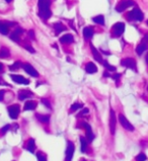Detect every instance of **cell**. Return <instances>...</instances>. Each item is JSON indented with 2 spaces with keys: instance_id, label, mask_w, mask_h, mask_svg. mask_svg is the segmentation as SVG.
I'll return each instance as SVG.
<instances>
[{
  "instance_id": "8",
  "label": "cell",
  "mask_w": 148,
  "mask_h": 161,
  "mask_svg": "<svg viewBox=\"0 0 148 161\" xmlns=\"http://www.w3.org/2000/svg\"><path fill=\"white\" fill-rule=\"evenodd\" d=\"M121 65L124 66V67L130 68L132 70H136V62L132 58H126V59L122 60L121 61Z\"/></svg>"
},
{
  "instance_id": "35",
  "label": "cell",
  "mask_w": 148,
  "mask_h": 161,
  "mask_svg": "<svg viewBox=\"0 0 148 161\" xmlns=\"http://www.w3.org/2000/svg\"><path fill=\"white\" fill-rule=\"evenodd\" d=\"M89 113V111H88V108H83L82 109L81 111H80V113H79V115H87V113Z\"/></svg>"
},
{
  "instance_id": "6",
  "label": "cell",
  "mask_w": 148,
  "mask_h": 161,
  "mask_svg": "<svg viewBox=\"0 0 148 161\" xmlns=\"http://www.w3.org/2000/svg\"><path fill=\"white\" fill-rule=\"evenodd\" d=\"M124 30H125V23H123V22H117L113 26V34H114L115 37L122 36Z\"/></svg>"
},
{
  "instance_id": "3",
  "label": "cell",
  "mask_w": 148,
  "mask_h": 161,
  "mask_svg": "<svg viewBox=\"0 0 148 161\" xmlns=\"http://www.w3.org/2000/svg\"><path fill=\"white\" fill-rule=\"evenodd\" d=\"M119 122H120V124L122 125V127L125 128L126 130H128V131L133 132L135 130L134 126H133L132 124L126 119V117H125L124 115H121V113L119 115Z\"/></svg>"
},
{
  "instance_id": "2",
  "label": "cell",
  "mask_w": 148,
  "mask_h": 161,
  "mask_svg": "<svg viewBox=\"0 0 148 161\" xmlns=\"http://www.w3.org/2000/svg\"><path fill=\"white\" fill-rule=\"evenodd\" d=\"M127 17L129 20H136V21H142L144 15H143L142 11H141L139 8H134L133 10H131L128 14H127Z\"/></svg>"
},
{
  "instance_id": "44",
  "label": "cell",
  "mask_w": 148,
  "mask_h": 161,
  "mask_svg": "<svg viewBox=\"0 0 148 161\" xmlns=\"http://www.w3.org/2000/svg\"><path fill=\"white\" fill-rule=\"evenodd\" d=\"M81 161H86V160H85V159H82Z\"/></svg>"
},
{
  "instance_id": "41",
  "label": "cell",
  "mask_w": 148,
  "mask_h": 161,
  "mask_svg": "<svg viewBox=\"0 0 148 161\" xmlns=\"http://www.w3.org/2000/svg\"><path fill=\"white\" fill-rule=\"evenodd\" d=\"M3 69V65H2V63H0V71Z\"/></svg>"
},
{
  "instance_id": "45",
  "label": "cell",
  "mask_w": 148,
  "mask_h": 161,
  "mask_svg": "<svg viewBox=\"0 0 148 161\" xmlns=\"http://www.w3.org/2000/svg\"><path fill=\"white\" fill-rule=\"evenodd\" d=\"M147 24H148V20H147Z\"/></svg>"
},
{
  "instance_id": "9",
  "label": "cell",
  "mask_w": 148,
  "mask_h": 161,
  "mask_svg": "<svg viewBox=\"0 0 148 161\" xmlns=\"http://www.w3.org/2000/svg\"><path fill=\"white\" fill-rule=\"evenodd\" d=\"M116 115H115V111L113 109H111L110 111V130H111V134L114 135L115 132H116Z\"/></svg>"
},
{
  "instance_id": "16",
  "label": "cell",
  "mask_w": 148,
  "mask_h": 161,
  "mask_svg": "<svg viewBox=\"0 0 148 161\" xmlns=\"http://www.w3.org/2000/svg\"><path fill=\"white\" fill-rule=\"evenodd\" d=\"M73 36L70 34L64 35V36L60 38V43H62V44H71V43H73Z\"/></svg>"
},
{
  "instance_id": "15",
  "label": "cell",
  "mask_w": 148,
  "mask_h": 161,
  "mask_svg": "<svg viewBox=\"0 0 148 161\" xmlns=\"http://www.w3.org/2000/svg\"><path fill=\"white\" fill-rule=\"evenodd\" d=\"M90 49H91V53H92V55H93L94 59H95L98 62H100V63H102L104 61H102V55H100V52H98V51L96 50V48H94V46L91 44V43H90Z\"/></svg>"
},
{
  "instance_id": "10",
  "label": "cell",
  "mask_w": 148,
  "mask_h": 161,
  "mask_svg": "<svg viewBox=\"0 0 148 161\" xmlns=\"http://www.w3.org/2000/svg\"><path fill=\"white\" fill-rule=\"evenodd\" d=\"M74 150H75V148H74V144L72 143V142L68 141V143H67V149H66V161L72 160Z\"/></svg>"
},
{
  "instance_id": "38",
  "label": "cell",
  "mask_w": 148,
  "mask_h": 161,
  "mask_svg": "<svg viewBox=\"0 0 148 161\" xmlns=\"http://www.w3.org/2000/svg\"><path fill=\"white\" fill-rule=\"evenodd\" d=\"M120 77H121V74H119V73L118 74H115V75L112 76V78H113V79H115V80H118Z\"/></svg>"
},
{
  "instance_id": "28",
  "label": "cell",
  "mask_w": 148,
  "mask_h": 161,
  "mask_svg": "<svg viewBox=\"0 0 148 161\" xmlns=\"http://www.w3.org/2000/svg\"><path fill=\"white\" fill-rule=\"evenodd\" d=\"M9 57V51L6 48H2L0 50V58H7Z\"/></svg>"
},
{
  "instance_id": "12",
  "label": "cell",
  "mask_w": 148,
  "mask_h": 161,
  "mask_svg": "<svg viewBox=\"0 0 148 161\" xmlns=\"http://www.w3.org/2000/svg\"><path fill=\"white\" fill-rule=\"evenodd\" d=\"M10 77H11V79L13 80L15 83L24 84V85H28V84L30 83V80L24 78V76H21V75H14V74H12V75H10Z\"/></svg>"
},
{
  "instance_id": "17",
  "label": "cell",
  "mask_w": 148,
  "mask_h": 161,
  "mask_svg": "<svg viewBox=\"0 0 148 161\" xmlns=\"http://www.w3.org/2000/svg\"><path fill=\"white\" fill-rule=\"evenodd\" d=\"M93 28H91V26H86V28H84L83 30V37L86 39V40H88V39H91L92 36H93Z\"/></svg>"
},
{
  "instance_id": "34",
  "label": "cell",
  "mask_w": 148,
  "mask_h": 161,
  "mask_svg": "<svg viewBox=\"0 0 148 161\" xmlns=\"http://www.w3.org/2000/svg\"><path fill=\"white\" fill-rule=\"evenodd\" d=\"M9 129H10V126H9V125H6V126H4V127L1 129V133H2V134H5L6 132H7Z\"/></svg>"
},
{
  "instance_id": "14",
  "label": "cell",
  "mask_w": 148,
  "mask_h": 161,
  "mask_svg": "<svg viewBox=\"0 0 148 161\" xmlns=\"http://www.w3.org/2000/svg\"><path fill=\"white\" fill-rule=\"evenodd\" d=\"M21 34H24V30L20 28H17L11 35H10V39H11L12 41H14V42H19Z\"/></svg>"
},
{
  "instance_id": "30",
  "label": "cell",
  "mask_w": 148,
  "mask_h": 161,
  "mask_svg": "<svg viewBox=\"0 0 148 161\" xmlns=\"http://www.w3.org/2000/svg\"><path fill=\"white\" fill-rule=\"evenodd\" d=\"M83 104H79V102H75V104H73L72 106H71V111H77L78 108H81Z\"/></svg>"
},
{
  "instance_id": "25",
  "label": "cell",
  "mask_w": 148,
  "mask_h": 161,
  "mask_svg": "<svg viewBox=\"0 0 148 161\" xmlns=\"http://www.w3.org/2000/svg\"><path fill=\"white\" fill-rule=\"evenodd\" d=\"M37 115V119L43 124L49 123V121H50V115H39L38 113V115Z\"/></svg>"
},
{
  "instance_id": "11",
  "label": "cell",
  "mask_w": 148,
  "mask_h": 161,
  "mask_svg": "<svg viewBox=\"0 0 148 161\" xmlns=\"http://www.w3.org/2000/svg\"><path fill=\"white\" fill-rule=\"evenodd\" d=\"M22 68L24 69V71L26 72L28 74H30V76H33V77H38L39 76V73H38V71H37L36 69H35L34 67H33L30 64H28V63H26V64H24V66H22Z\"/></svg>"
},
{
  "instance_id": "21",
  "label": "cell",
  "mask_w": 148,
  "mask_h": 161,
  "mask_svg": "<svg viewBox=\"0 0 148 161\" xmlns=\"http://www.w3.org/2000/svg\"><path fill=\"white\" fill-rule=\"evenodd\" d=\"M147 48H148V46L145 44V43H141V44H139L138 46H137L136 52L138 55H142V54L147 50Z\"/></svg>"
},
{
  "instance_id": "22",
  "label": "cell",
  "mask_w": 148,
  "mask_h": 161,
  "mask_svg": "<svg viewBox=\"0 0 148 161\" xmlns=\"http://www.w3.org/2000/svg\"><path fill=\"white\" fill-rule=\"evenodd\" d=\"M79 141H80V150H81L82 153H84L86 151V148H87V140L84 137H80Z\"/></svg>"
},
{
  "instance_id": "26",
  "label": "cell",
  "mask_w": 148,
  "mask_h": 161,
  "mask_svg": "<svg viewBox=\"0 0 148 161\" xmlns=\"http://www.w3.org/2000/svg\"><path fill=\"white\" fill-rule=\"evenodd\" d=\"M92 20H93L95 23L100 24V26H104V15H96V16H94V17L92 18Z\"/></svg>"
},
{
  "instance_id": "18",
  "label": "cell",
  "mask_w": 148,
  "mask_h": 161,
  "mask_svg": "<svg viewBox=\"0 0 148 161\" xmlns=\"http://www.w3.org/2000/svg\"><path fill=\"white\" fill-rule=\"evenodd\" d=\"M37 106H38L37 102H35V100H28V102H26L24 104V109L26 111H34L37 107Z\"/></svg>"
},
{
  "instance_id": "13",
  "label": "cell",
  "mask_w": 148,
  "mask_h": 161,
  "mask_svg": "<svg viewBox=\"0 0 148 161\" xmlns=\"http://www.w3.org/2000/svg\"><path fill=\"white\" fill-rule=\"evenodd\" d=\"M32 96H34V93L28 89H21L18 92V98H19V100H28V98H30Z\"/></svg>"
},
{
  "instance_id": "23",
  "label": "cell",
  "mask_w": 148,
  "mask_h": 161,
  "mask_svg": "<svg viewBox=\"0 0 148 161\" xmlns=\"http://www.w3.org/2000/svg\"><path fill=\"white\" fill-rule=\"evenodd\" d=\"M26 149L28 151H30V153H34L35 149H36V144H35V140L34 139H30L28 142V145H26Z\"/></svg>"
},
{
  "instance_id": "19",
  "label": "cell",
  "mask_w": 148,
  "mask_h": 161,
  "mask_svg": "<svg viewBox=\"0 0 148 161\" xmlns=\"http://www.w3.org/2000/svg\"><path fill=\"white\" fill-rule=\"evenodd\" d=\"M85 70H86V72L89 74H93V73H95V72H98V68H96V66L94 65L93 63H91V62L86 64Z\"/></svg>"
},
{
  "instance_id": "36",
  "label": "cell",
  "mask_w": 148,
  "mask_h": 161,
  "mask_svg": "<svg viewBox=\"0 0 148 161\" xmlns=\"http://www.w3.org/2000/svg\"><path fill=\"white\" fill-rule=\"evenodd\" d=\"M24 48H26V50H28V52H30V53H35V52H36V51L34 50V48H33V47H30V46H26V47H24Z\"/></svg>"
},
{
  "instance_id": "42",
  "label": "cell",
  "mask_w": 148,
  "mask_h": 161,
  "mask_svg": "<svg viewBox=\"0 0 148 161\" xmlns=\"http://www.w3.org/2000/svg\"><path fill=\"white\" fill-rule=\"evenodd\" d=\"M5 1H6V2H8V3H9V2H11L12 0H5Z\"/></svg>"
},
{
  "instance_id": "43",
  "label": "cell",
  "mask_w": 148,
  "mask_h": 161,
  "mask_svg": "<svg viewBox=\"0 0 148 161\" xmlns=\"http://www.w3.org/2000/svg\"><path fill=\"white\" fill-rule=\"evenodd\" d=\"M146 62H147V63H148V55L146 56Z\"/></svg>"
},
{
  "instance_id": "29",
  "label": "cell",
  "mask_w": 148,
  "mask_h": 161,
  "mask_svg": "<svg viewBox=\"0 0 148 161\" xmlns=\"http://www.w3.org/2000/svg\"><path fill=\"white\" fill-rule=\"evenodd\" d=\"M37 158H38V161H47V156L43 152H38Z\"/></svg>"
},
{
  "instance_id": "4",
  "label": "cell",
  "mask_w": 148,
  "mask_h": 161,
  "mask_svg": "<svg viewBox=\"0 0 148 161\" xmlns=\"http://www.w3.org/2000/svg\"><path fill=\"white\" fill-rule=\"evenodd\" d=\"M134 4H135V2L133 1V0H123V1H121L120 3L116 6V10L118 12H122V11H124V10H126L127 8L133 6Z\"/></svg>"
},
{
  "instance_id": "20",
  "label": "cell",
  "mask_w": 148,
  "mask_h": 161,
  "mask_svg": "<svg viewBox=\"0 0 148 161\" xmlns=\"http://www.w3.org/2000/svg\"><path fill=\"white\" fill-rule=\"evenodd\" d=\"M9 32V26H8L6 22L0 21V34L2 35H7Z\"/></svg>"
},
{
  "instance_id": "7",
  "label": "cell",
  "mask_w": 148,
  "mask_h": 161,
  "mask_svg": "<svg viewBox=\"0 0 148 161\" xmlns=\"http://www.w3.org/2000/svg\"><path fill=\"white\" fill-rule=\"evenodd\" d=\"M20 111V107L18 104H12V106H8V113H9V117L11 119L15 120L17 119L18 115H19Z\"/></svg>"
},
{
  "instance_id": "40",
  "label": "cell",
  "mask_w": 148,
  "mask_h": 161,
  "mask_svg": "<svg viewBox=\"0 0 148 161\" xmlns=\"http://www.w3.org/2000/svg\"><path fill=\"white\" fill-rule=\"evenodd\" d=\"M144 40H145V41H147V42H148V34H147V35H145V37H144Z\"/></svg>"
},
{
  "instance_id": "24",
  "label": "cell",
  "mask_w": 148,
  "mask_h": 161,
  "mask_svg": "<svg viewBox=\"0 0 148 161\" xmlns=\"http://www.w3.org/2000/svg\"><path fill=\"white\" fill-rule=\"evenodd\" d=\"M54 28H55V32H56V35H59L60 32H64V30H66V28H65V26H63L61 22H56V23L54 24Z\"/></svg>"
},
{
  "instance_id": "27",
  "label": "cell",
  "mask_w": 148,
  "mask_h": 161,
  "mask_svg": "<svg viewBox=\"0 0 148 161\" xmlns=\"http://www.w3.org/2000/svg\"><path fill=\"white\" fill-rule=\"evenodd\" d=\"M22 66H24V64H22L21 62L16 61V62H14L11 66H9V69L11 70V71H16V70H18L20 67H22Z\"/></svg>"
},
{
  "instance_id": "37",
  "label": "cell",
  "mask_w": 148,
  "mask_h": 161,
  "mask_svg": "<svg viewBox=\"0 0 148 161\" xmlns=\"http://www.w3.org/2000/svg\"><path fill=\"white\" fill-rule=\"evenodd\" d=\"M28 36H30V39H35V32H34V30H30V32H28Z\"/></svg>"
},
{
  "instance_id": "31",
  "label": "cell",
  "mask_w": 148,
  "mask_h": 161,
  "mask_svg": "<svg viewBox=\"0 0 148 161\" xmlns=\"http://www.w3.org/2000/svg\"><path fill=\"white\" fill-rule=\"evenodd\" d=\"M102 64H104V67H106L108 70H110V71H116V67H115V66L110 65V64H109L107 61L102 62Z\"/></svg>"
},
{
  "instance_id": "5",
  "label": "cell",
  "mask_w": 148,
  "mask_h": 161,
  "mask_svg": "<svg viewBox=\"0 0 148 161\" xmlns=\"http://www.w3.org/2000/svg\"><path fill=\"white\" fill-rule=\"evenodd\" d=\"M80 127L84 128V129H85V136H86V140H87V142H92V141H93L94 134L92 133V130H91V127H90V125H88L87 123L83 122V123H81Z\"/></svg>"
},
{
  "instance_id": "1",
  "label": "cell",
  "mask_w": 148,
  "mask_h": 161,
  "mask_svg": "<svg viewBox=\"0 0 148 161\" xmlns=\"http://www.w3.org/2000/svg\"><path fill=\"white\" fill-rule=\"evenodd\" d=\"M50 5L51 0H39V16L43 19H48L52 15Z\"/></svg>"
},
{
  "instance_id": "39",
  "label": "cell",
  "mask_w": 148,
  "mask_h": 161,
  "mask_svg": "<svg viewBox=\"0 0 148 161\" xmlns=\"http://www.w3.org/2000/svg\"><path fill=\"white\" fill-rule=\"evenodd\" d=\"M4 93H5V92H4V90H0V102H1V100H3Z\"/></svg>"
},
{
  "instance_id": "32",
  "label": "cell",
  "mask_w": 148,
  "mask_h": 161,
  "mask_svg": "<svg viewBox=\"0 0 148 161\" xmlns=\"http://www.w3.org/2000/svg\"><path fill=\"white\" fill-rule=\"evenodd\" d=\"M146 159H147V157L144 153H140L136 156V161H145Z\"/></svg>"
},
{
  "instance_id": "46",
  "label": "cell",
  "mask_w": 148,
  "mask_h": 161,
  "mask_svg": "<svg viewBox=\"0 0 148 161\" xmlns=\"http://www.w3.org/2000/svg\"><path fill=\"white\" fill-rule=\"evenodd\" d=\"M147 89H148V87H147Z\"/></svg>"
},
{
  "instance_id": "33",
  "label": "cell",
  "mask_w": 148,
  "mask_h": 161,
  "mask_svg": "<svg viewBox=\"0 0 148 161\" xmlns=\"http://www.w3.org/2000/svg\"><path fill=\"white\" fill-rule=\"evenodd\" d=\"M42 102H43V104H44L47 107H48V108H50V109L52 108V107H51V104L49 102V100H46V98H43V100H42Z\"/></svg>"
}]
</instances>
